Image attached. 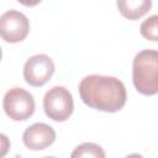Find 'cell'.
I'll list each match as a JSON object with an SVG mask.
<instances>
[{
  "label": "cell",
  "mask_w": 158,
  "mask_h": 158,
  "mask_svg": "<svg viewBox=\"0 0 158 158\" xmlns=\"http://www.w3.org/2000/svg\"><path fill=\"white\" fill-rule=\"evenodd\" d=\"M79 94L85 105L105 112L120 111L127 99L126 88L120 79L98 74H91L81 79Z\"/></svg>",
  "instance_id": "1"
},
{
  "label": "cell",
  "mask_w": 158,
  "mask_h": 158,
  "mask_svg": "<svg viewBox=\"0 0 158 158\" xmlns=\"http://www.w3.org/2000/svg\"><path fill=\"white\" fill-rule=\"evenodd\" d=\"M132 80L136 90L142 95L158 93V51L143 49L135 56Z\"/></svg>",
  "instance_id": "2"
},
{
  "label": "cell",
  "mask_w": 158,
  "mask_h": 158,
  "mask_svg": "<svg viewBox=\"0 0 158 158\" xmlns=\"http://www.w3.org/2000/svg\"><path fill=\"white\" fill-rule=\"evenodd\" d=\"M43 109L46 115L57 122H63L70 117L74 109V101L70 91L64 86L51 88L43 98Z\"/></svg>",
  "instance_id": "3"
},
{
  "label": "cell",
  "mask_w": 158,
  "mask_h": 158,
  "mask_svg": "<svg viewBox=\"0 0 158 158\" xmlns=\"http://www.w3.org/2000/svg\"><path fill=\"white\" fill-rule=\"evenodd\" d=\"M2 106L5 114L14 121H25L35 112V99L32 94L22 88H12L4 95Z\"/></svg>",
  "instance_id": "4"
},
{
  "label": "cell",
  "mask_w": 158,
  "mask_h": 158,
  "mask_svg": "<svg viewBox=\"0 0 158 158\" xmlns=\"http://www.w3.org/2000/svg\"><path fill=\"white\" fill-rule=\"evenodd\" d=\"M30 32V21L20 11L9 10L0 17V35L5 42L17 43L23 41Z\"/></svg>",
  "instance_id": "5"
},
{
  "label": "cell",
  "mask_w": 158,
  "mask_h": 158,
  "mask_svg": "<svg viewBox=\"0 0 158 158\" xmlns=\"http://www.w3.org/2000/svg\"><path fill=\"white\" fill-rule=\"evenodd\" d=\"M54 73V63L47 54L30 57L23 65V78L32 86L44 85Z\"/></svg>",
  "instance_id": "6"
},
{
  "label": "cell",
  "mask_w": 158,
  "mask_h": 158,
  "mask_svg": "<svg viewBox=\"0 0 158 158\" xmlns=\"http://www.w3.org/2000/svg\"><path fill=\"white\" fill-rule=\"evenodd\" d=\"M23 144L32 151H41L56 141V131L47 123L37 122L28 126L22 135Z\"/></svg>",
  "instance_id": "7"
},
{
  "label": "cell",
  "mask_w": 158,
  "mask_h": 158,
  "mask_svg": "<svg viewBox=\"0 0 158 158\" xmlns=\"http://www.w3.org/2000/svg\"><path fill=\"white\" fill-rule=\"evenodd\" d=\"M116 5L123 17L128 20H138L151 10L152 1L151 0H118Z\"/></svg>",
  "instance_id": "8"
},
{
  "label": "cell",
  "mask_w": 158,
  "mask_h": 158,
  "mask_svg": "<svg viewBox=\"0 0 158 158\" xmlns=\"http://www.w3.org/2000/svg\"><path fill=\"white\" fill-rule=\"evenodd\" d=\"M70 158H106V154L101 146L93 142H85L73 149Z\"/></svg>",
  "instance_id": "9"
},
{
  "label": "cell",
  "mask_w": 158,
  "mask_h": 158,
  "mask_svg": "<svg viewBox=\"0 0 158 158\" xmlns=\"http://www.w3.org/2000/svg\"><path fill=\"white\" fill-rule=\"evenodd\" d=\"M139 32L146 40L158 42V15L146 19L139 26Z\"/></svg>",
  "instance_id": "10"
},
{
  "label": "cell",
  "mask_w": 158,
  "mask_h": 158,
  "mask_svg": "<svg viewBox=\"0 0 158 158\" xmlns=\"http://www.w3.org/2000/svg\"><path fill=\"white\" fill-rule=\"evenodd\" d=\"M126 158H143V156H141L138 153H132V154H128Z\"/></svg>",
  "instance_id": "11"
},
{
  "label": "cell",
  "mask_w": 158,
  "mask_h": 158,
  "mask_svg": "<svg viewBox=\"0 0 158 158\" xmlns=\"http://www.w3.org/2000/svg\"><path fill=\"white\" fill-rule=\"evenodd\" d=\"M43 158H57V157H54V156H47V157H43Z\"/></svg>",
  "instance_id": "12"
}]
</instances>
